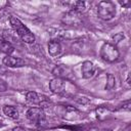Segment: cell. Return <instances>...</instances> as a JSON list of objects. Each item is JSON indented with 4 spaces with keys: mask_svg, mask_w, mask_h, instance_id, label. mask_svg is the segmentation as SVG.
Wrapping results in <instances>:
<instances>
[{
    "mask_svg": "<svg viewBox=\"0 0 131 131\" xmlns=\"http://www.w3.org/2000/svg\"><path fill=\"white\" fill-rule=\"evenodd\" d=\"M49 88L51 92L62 95V96H75L78 87L71 81L67 79H60V78H54L49 82Z\"/></svg>",
    "mask_w": 131,
    "mask_h": 131,
    "instance_id": "cell-1",
    "label": "cell"
},
{
    "mask_svg": "<svg viewBox=\"0 0 131 131\" xmlns=\"http://www.w3.org/2000/svg\"><path fill=\"white\" fill-rule=\"evenodd\" d=\"M9 21H10V25L13 29V31L15 32V34L18 35V37L26 43H34L35 41V36L34 34L15 16H10L9 17Z\"/></svg>",
    "mask_w": 131,
    "mask_h": 131,
    "instance_id": "cell-2",
    "label": "cell"
},
{
    "mask_svg": "<svg viewBox=\"0 0 131 131\" xmlns=\"http://www.w3.org/2000/svg\"><path fill=\"white\" fill-rule=\"evenodd\" d=\"M55 113L59 118L66 121H77L82 118V113L71 105L58 104L55 106Z\"/></svg>",
    "mask_w": 131,
    "mask_h": 131,
    "instance_id": "cell-3",
    "label": "cell"
},
{
    "mask_svg": "<svg viewBox=\"0 0 131 131\" xmlns=\"http://www.w3.org/2000/svg\"><path fill=\"white\" fill-rule=\"evenodd\" d=\"M97 15L103 20H110L116 15V5L112 1H101L97 5Z\"/></svg>",
    "mask_w": 131,
    "mask_h": 131,
    "instance_id": "cell-4",
    "label": "cell"
},
{
    "mask_svg": "<svg viewBox=\"0 0 131 131\" xmlns=\"http://www.w3.org/2000/svg\"><path fill=\"white\" fill-rule=\"evenodd\" d=\"M100 56L103 60L107 62H115L119 59L120 52L116 45L112 43H103V45L100 48Z\"/></svg>",
    "mask_w": 131,
    "mask_h": 131,
    "instance_id": "cell-5",
    "label": "cell"
},
{
    "mask_svg": "<svg viewBox=\"0 0 131 131\" xmlns=\"http://www.w3.org/2000/svg\"><path fill=\"white\" fill-rule=\"evenodd\" d=\"M26 116L29 121L35 124H42L45 121V113L41 107H30L27 111Z\"/></svg>",
    "mask_w": 131,
    "mask_h": 131,
    "instance_id": "cell-6",
    "label": "cell"
},
{
    "mask_svg": "<svg viewBox=\"0 0 131 131\" xmlns=\"http://www.w3.org/2000/svg\"><path fill=\"white\" fill-rule=\"evenodd\" d=\"M26 99L28 102L32 104H37L40 105V107H44L46 104H48V98L45 95L39 94L35 91H29L26 94Z\"/></svg>",
    "mask_w": 131,
    "mask_h": 131,
    "instance_id": "cell-7",
    "label": "cell"
},
{
    "mask_svg": "<svg viewBox=\"0 0 131 131\" xmlns=\"http://www.w3.org/2000/svg\"><path fill=\"white\" fill-rule=\"evenodd\" d=\"M52 75L55 78H60V79H67V80H72L74 77L73 71L71 68L64 64H58L52 70Z\"/></svg>",
    "mask_w": 131,
    "mask_h": 131,
    "instance_id": "cell-8",
    "label": "cell"
},
{
    "mask_svg": "<svg viewBox=\"0 0 131 131\" xmlns=\"http://www.w3.org/2000/svg\"><path fill=\"white\" fill-rule=\"evenodd\" d=\"M62 23L68 25V26H77V25H80L82 23V19L80 17V13L74 11V10H71L69 12H67L63 16H62Z\"/></svg>",
    "mask_w": 131,
    "mask_h": 131,
    "instance_id": "cell-9",
    "label": "cell"
},
{
    "mask_svg": "<svg viewBox=\"0 0 131 131\" xmlns=\"http://www.w3.org/2000/svg\"><path fill=\"white\" fill-rule=\"evenodd\" d=\"M3 63L9 68H19L25 66V60L19 57H14L11 55H6L3 58Z\"/></svg>",
    "mask_w": 131,
    "mask_h": 131,
    "instance_id": "cell-10",
    "label": "cell"
},
{
    "mask_svg": "<svg viewBox=\"0 0 131 131\" xmlns=\"http://www.w3.org/2000/svg\"><path fill=\"white\" fill-rule=\"evenodd\" d=\"M81 72H82L83 78L89 79V78H91V77L94 75V73H95V68H94L93 63H92L90 60H85V61H83V63H82Z\"/></svg>",
    "mask_w": 131,
    "mask_h": 131,
    "instance_id": "cell-11",
    "label": "cell"
},
{
    "mask_svg": "<svg viewBox=\"0 0 131 131\" xmlns=\"http://www.w3.org/2000/svg\"><path fill=\"white\" fill-rule=\"evenodd\" d=\"M48 52L51 56H57L61 52V45L57 40H51L48 43Z\"/></svg>",
    "mask_w": 131,
    "mask_h": 131,
    "instance_id": "cell-12",
    "label": "cell"
},
{
    "mask_svg": "<svg viewBox=\"0 0 131 131\" xmlns=\"http://www.w3.org/2000/svg\"><path fill=\"white\" fill-rule=\"evenodd\" d=\"M3 113H4V115H6L10 119H13V120L18 119V111L13 105H5V106H3Z\"/></svg>",
    "mask_w": 131,
    "mask_h": 131,
    "instance_id": "cell-13",
    "label": "cell"
},
{
    "mask_svg": "<svg viewBox=\"0 0 131 131\" xmlns=\"http://www.w3.org/2000/svg\"><path fill=\"white\" fill-rule=\"evenodd\" d=\"M0 51L7 55H10L11 53H13L14 47L11 43L5 41L4 39H0Z\"/></svg>",
    "mask_w": 131,
    "mask_h": 131,
    "instance_id": "cell-14",
    "label": "cell"
},
{
    "mask_svg": "<svg viewBox=\"0 0 131 131\" xmlns=\"http://www.w3.org/2000/svg\"><path fill=\"white\" fill-rule=\"evenodd\" d=\"M116 85L115 77L112 74H106V84H105V90H112Z\"/></svg>",
    "mask_w": 131,
    "mask_h": 131,
    "instance_id": "cell-15",
    "label": "cell"
},
{
    "mask_svg": "<svg viewBox=\"0 0 131 131\" xmlns=\"http://www.w3.org/2000/svg\"><path fill=\"white\" fill-rule=\"evenodd\" d=\"M72 8H73L72 10H74V11L80 13V12H82V11L85 10V8H86V2H83V1H77V2H74Z\"/></svg>",
    "mask_w": 131,
    "mask_h": 131,
    "instance_id": "cell-16",
    "label": "cell"
},
{
    "mask_svg": "<svg viewBox=\"0 0 131 131\" xmlns=\"http://www.w3.org/2000/svg\"><path fill=\"white\" fill-rule=\"evenodd\" d=\"M96 114H97V118L102 120V119L106 118V116L110 114V111L107 108H105V107H98L96 110Z\"/></svg>",
    "mask_w": 131,
    "mask_h": 131,
    "instance_id": "cell-17",
    "label": "cell"
},
{
    "mask_svg": "<svg viewBox=\"0 0 131 131\" xmlns=\"http://www.w3.org/2000/svg\"><path fill=\"white\" fill-rule=\"evenodd\" d=\"M113 39H114L116 42H120V41H122V40L124 39V35H123L122 33H118L117 35H115V36L113 37Z\"/></svg>",
    "mask_w": 131,
    "mask_h": 131,
    "instance_id": "cell-18",
    "label": "cell"
},
{
    "mask_svg": "<svg viewBox=\"0 0 131 131\" xmlns=\"http://www.w3.org/2000/svg\"><path fill=\"white\" fill-rule=\"evenodd\" d=\"M7 89V85L3 80H0V92H4Z\"/></svg>",
    "mask_w": 131,
    "mask_h": 131,
    "instance_id": "cell-19",
    "label": "cell"
},
{
    "mask_svg": "<svg viewBox=\"0 0 131 131\" xmlns=\"http://www.w3.org/2000/svg\"><path fill=\"white\" fill-rule=\"evenodd\" d=\"M120 4L124 7H129L130 6V1L128 0H125V1H120Z\"/></svg>",
    "mask_w": 131,
    "mask_h": 131,
    "instance_id": "cell-20",
    "label": "cell"
},
{
    "mask_svg": "<svg viewBox=\"0 0 131 131\" xmlns=\"http://www.w3.org/2000/svg\"><path fill=\"white\" fill-rule=\"evenodd\" d=\"M12 131H27L25 128H23V127H20V126H17V127H14L13 129H12Z\"/></svg>",
    "mask_w": 131,
    "mask_h": 131,
    "instance_id": "cell-21",
    "label": "cell"
},
{
    "mask_svg": "<svg viewBox=\"0 0 131 131\" xmlns=\"http://www.w3.org/2000/svg\"><path fill=\"white\" fill-rule=\"evenodd\" d=\"M127 83L130 84V76H129V75H128V77H127Z\"/></svg>",
    "mask_w": 131,
    "mask_h": 131,
    "instance_id": "cell-22",
    "label": "cell"
},
{
    "mask_svg": "<svg viewBox=\"0 0 131 131\" xmlns=\"http://www.w3.org/2000/svg\"><path fill=\"white\" fill-rule=\"evenodd\" d=\"M0 71H1V66H0Z\"/></svg>",
    "mask_w": 131,
    "mask_h": 131,
    "instance_id": "cell-23",
    "label": "cell"
}]
</instances>
